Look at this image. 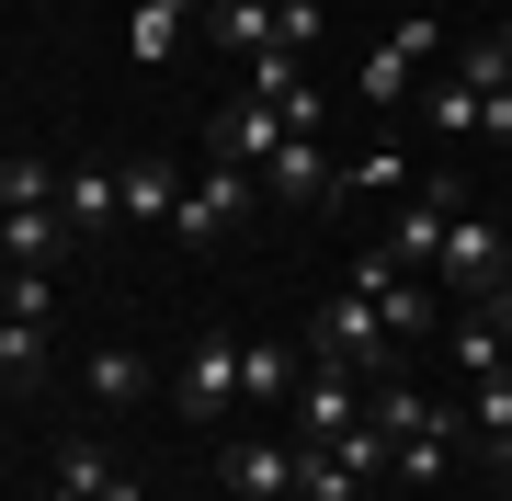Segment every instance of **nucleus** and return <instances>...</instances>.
I'll return each mask as SVG.
<instances>
[{"instance_id":"f257e3e1","label":"nucleus","mask_w":512,"mask_h":501,"mask_svg":"<svg viewBox=\"0 0 512 501\" xmlns=\"http://www.w3.org/2000/svg\"><path fill=\"white\" fill-rule=\"evenodd\" d=\"M365 422L387 433V456H399V479H410V490H433L444 467H456V433H467V410H444V399L399 388V376H376V388H365Z\"/></svg>"},{"instance_id":"f03ea898","label":"nucleus","mask_w":512,"mask_h":501,"mask_svg":"<svg viewBox=\"0 0 512 501\" xmlns=\"http://www.w3.org/2000/svg\"><path fill=\"white\" fill-rule=\"evenodd\" d=\"M171 399H183V422H251V342L239 331H205L194 353H183V376H171Z\"/></svg>"},{"instance_id":"7ed1b4c3","label":"nucleus","mask_w":512,"mask_h":501,"mask_svg":"<svg viewBox=\"0 0 512 501\" xmlns=\"http://www.w3.org/2000/svg\"><path fill=\"white\" fill-rule=\"evenodd\" d=\"M433 285H444L456 308H478V297H512V240H501V217H490V205H467V217L444 228Z\"/></svg>"},{"instance_id":"20e7f679","label":"nucleus","mask_w":512,"mask_h":501,"mask_svg":"<svg viewBox=\"0 0 512 501\" xmlns=\"http://www.w3.org/2000/svg\"><path fill=\"white\" fill-rule=\"evenodd\" d=\"M387 342H399V331H387V308H376V297H353V285L308 319V353H319L330 376H387Z\"/></svg>"},{"instance_id":"39448f33","label":"nucleus","mask_w":512,"mask_h":501,"mask_svg":"<svg viewBox=\"0 0 512 501\" xmlns=\"http://www.w3.org/2000/svg\"><path fill=\"white\" fill-rule=\"evenodd\" d=\"M262 194L296 205V217H330V205H353V160L319 149V137H285V149L262 160Z\"/></svg>"},{"instance_id":"423d86ee","label":"nucleus","mask_w":512,"mask_h":501,"mask_svg":"<svg viewBox=\"0 0 512 501\" xmlns=\"http://www.w3.org/2000/svg\"><path fill=\"white\" fill-rule=\"evenodd\" d=\"M251 194H262V171H239V160H205V183L183 194L171 240H239V228H251Z\"/></svg>"},{"instance_id":"0eeeda50","label":"nucleus","mask_w":512,"mask_h":501,"mask_svg":"<svg viewBox=\"0 0 512 501\" xmlns=\"http://www.w3.org/2000/svg\"><path fill=\"white\" fill-rule=\"evenodd\" d=\"M365 388H376V376H308V388H296L285 410H296V433H285V445H342V433H365Z\"/></svg>"},{"instance_id":"6e6552de","label":"nucleus","mask_w":512,"mask_h":501,"mask_svg":"<svg viewBox=\"0 0 512 501\" xmlns=\"http://www.w3.org/2000/svg\"><path fill=\"white\" fill-rule=\"evenodd\" d=\"M217 479H228V501H296V445L285 433H228Z\"/></svg>"},{"instance_id":"1a4fd4ad","label":"nucleus","mask_w":512,"mask_h":501,"mask_svg":"<svg viewBox=\"0 0 512 501\" xmlns=\"http://www.w3.org/2000/svg\"><path fill=\"white\" fill-rule=\"evenodd\" d=\"M421 57H444V23H433V12H410V23H399V35H387V46L365 57V80H353V92H365V103L387 114V103H399V92H410V69H421Z\"/></svg>"},{"instance_id":"9d476101","label":"nucleus","mask_w":512,"mask_h":501,"mask_svg":"<svg viewBox=\"0 0 512 501\" xmlns=\"http://www.w3.org/2000/svg\"><path fill=\"white\" fill-rule=\"evenodd\" d=\"M285 137H296V114H285V103H262V92H239V103L217 114V160H239V171H262Z\"/></svg>"},{"instance_id":"9b49d317","label":"nucleus","mask_w":512,"mask_h":501,"mask_svg":"<svg viewBox=\"0 0 512 501\" xmlns=\"http://www.w3.org/2000/svg\"><path fill=\"white\" fill-rule=\"evenodd\" d=\"M444 353H456L467 376H501V365H512V297H478V308H456Z\"/></svg>"},{"instance_id":"f8f14e48","label":"nucleus","mask_w":512,"mask_h":501,"mask_svg":"<svg viewBox=\"0 0 512 501\" xmlns=\"http://www.w3.org/2000/svg\"><path fill=\"white\" fill-rule=\"evenodd\" d=\"M217 46L251 69V57H274L285 46V0H217Z\"/></svg>"},{"instance_id":"ddd939ff","label":"nucleus","mask_w":512,"mask_h":501,"mask_svg":"<svg viewBox=\"0 0 512 501\" xmlns=\"http://www.w3.org/2000/svg\"><path fill=\"white\" fill-rule=\"evenodd\" d=\"M183 194H194V183H183L171 160H126V217H137V228H171Z\"/></svg>"},{"instance_id":"4468645a","label":"nucleus","mask_w":512,"mask_h":501,"mask_svg":"<svg viewBox=\"0 0 512 501\" xmlns=\"http://www.w3.org/2000/svg\"><path fill=\"white\" fill-rule=\"evenodd\" d=\"M376 479L353 456H330V445H296V501H365Z\"/></svg>"},{"instance_id":"2eb2a0df","label":"nucleus","mask_w":512,"mask_h":501,"mask_svg":"<svg viewBox=\"0 0 512 501\" xmlns=\"http://www.w3.org/2000/svg\"><path fill=\"white\" fill-rule=\"evenodd\" d=\"M46 342H57V331H12V319H0V388H12V410L46 388Z\"/></svg>"},{"instance_id":"dca6fc26","label":"nucleus","mask_w":512,"mask_h":501,"mask_svg":"<svg viewBox=\"0 0 512 501\" xmlns=\"http://www.w3.org/2000/svg\"><path fill=\"white\" fill-rule=\"evenodd\" d=\"M0 319H12V331H57V274L12 262V285H0Z\"/></svg>"},{"instance_id":"f3484780","label":"nucleus","mask_w":512,"mask_h":501,"mask_svg":"<svg viewBox=\"0 0 512 501\" xmlns=\"http://www.w3.org/2000/svg\"><path fill=\"white\" fill-rule=\"evenodd\" d=\"M478 114H490V80L444 69V80H433V137H478Z\"/></svg>"},{"instance_id":"a211bd4d","label":"nucleus","mask_w":512,"mask_h":501,"mask_svg":"<svg viewBox=\"0 0 512 501\" xmlns=\"http://www.w3.org/2000/svg\"><path fill=\"white\" fill-rule=\"evenodd\" d=\"M183 23H194V0H137V23H126V46L148 57V69H160V57L183 46Z\"/></svg>"},{"instance_id":"6ab92c4d","label":"nucleus","mask_w":512,"mask_h":501,"mask_svg":"<svg viewBox=\"0 0 512 501\" xmlns=\"http://www.w3.org/2000/svg\"><path fill=\"white\" fill-rule=\"evenodd\" d=\"M285 399H296V353H285V342H251V422L285 410Z\"/></svg>"},{"instance_id":"aec40b11","label":"nucleus","mask_w":512,"mask_h":501,"mask_svg":"<svg viewBox=\"0 0 512 501\" xmlns=\"http://www.w3.org/2000/svg\"><path fill=\"white\" fill-rule=\"evenodd\" d=\"M467 433H478V445L512 433V365H501V376H467Z\"/></svg>"},{"instance_id":"412c9836","label":"nucleus","mask_w":512,"mask_h":501,"mask_svg":"<svg viewBox=\"0 0 512 501\" xmlns=\"http://www.w3.org/2000/svg\"><path fill=\"white\" fill-rule=\"evenodd\" d=\"M376 194H387V205H399V194H421L399 149H365V160H353V205H376Z\"/></svg>"},{"instance_id":"4be33fe9","label":"nucleus","mask_w":512,"mask_h":501,"mask_svg":"<svg viewBox=\"0 0 512 501\" xmlns=\"http://www.w3.org/2000/svg\"><path fill=\"white\" fill-rule=\"evenodd\" d=\"M137 388H148V365H137L126 342H103L92 353V399H137Z\"/></svg>"},{"instance_id":"5701e85b","label":"nucleus","mask_w":512,"mask_h":501,"mask_svg":"<svg viewBox=\"0 0 512 501\" xmlns=\"http://www.w3.org/2000/svg\"><path fill=\"white\" fill-rule=\"evenodd\" d=\"M319 35H330V23H319V0H285V46H296V57H319Z\"/></svg>"},{"instance_id":"b1692460","label":"nucleus","mask_w":512,"mask_h":501,"mask_svg":"<svg viewBox=\"0 0 512 501\" xmlns=\"http://www.w3.org/2000/svg\"><path fill=\"white\" fill-rule=\"evenodd\" d=\"M478 137H501V149H512V92H490V114H478Z\"/></svg>"},{"instance_id":"393cba45","label":"nucleus","mask_w":512,"mask_h":501,"mask_svg":"<svg viewBox=\"0 0 512 501\" xmlns=\"http://www.w3.org/2000/svg\"><path fill=\"white\" fill-rule=\"evenodd\" d=\"M478 467H490V479L512 490V433H490V445H478Z\"/></svg>"},{"instance_id":"a878e982","label":"nucleus","mask_w":512,"mask_h":501,"mask_svg":"<svg viewBox=\"0 0 512 501\" xmlns=\"http://www.w3.org/2000/svg\"><path fill=\"white\" fill-rule=\"evenodd\" d=\"M35 501H114V490H80V479H46Z\"/></svg>"},{"instance_id":"bb28decb","label":"nucleus","mask_w":512,"mask_h":501,"mask_svg":"<svg viewBox=\"0 0 512 501\" xmlns=\"http://www.w3.org/2000/svg\"><path fill=\"white\" fill-rule=\"evenodd\" d=\"M501 46H512V23H501Z\"/></svg>"}]
</instances>
